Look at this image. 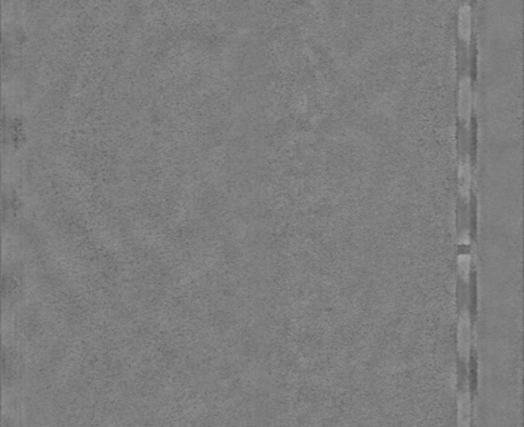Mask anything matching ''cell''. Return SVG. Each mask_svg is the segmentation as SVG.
Returning a JSON list of instances; mask_svg holds the SVG:
<instances>
[{
    "label": "cell",
    "instance_id": "8992f818",
    "mask_svg": "<svg viewBox=\"0 0 524 427\" xmlns=\"http://www.w3.org/2000/svg\"><path fill=\"white\" fill-rule=\"evenodd\" d=\"M458 267H459L462 279L468 280L469 273H471V256L469 254H459V257H458Z\"/></svg>",
    "mask_w": 524,
    "mask_h": 427
},
{
    "label": "cell",
    "instance_id": "52a82bcc",
    "mask_svg": "<svg viewBox=\"0 0 524 427\" xmlns=\"http://www.w3.org/2000/svg\"><path fill=\"white\" fill-rule=\"evenodd\" d=\"M460 243H464V245H468L469 243V236L467 232H464V234H462V236H460Z\"/></svg>",
    "mask_w": 524,
    "mask_h": 427
},
{
    "label": "cell",
    "instance_id": "6da1fadb",
    "mask_svg": "<svg viewBox=\"0 0 524 427\" xmlns=\"http://www.w3.org/2000/svg\"><path fill=\"white\" fill-rule=\"evenodd\" d=\"M458 351L460 360L467 362L472 354V323L468 311H462L458 323Z\"/></svg>",
    "mask_w": 524,
    "mask_h": 427
},
{
    "label": "cell",
    "instance_id": "3957f363",
    "mask_svg": "<svg viewBox=\"0 0 524 427\" xmlns=\"http://www.w3.org/2000/svg\"><path fill=\"white\" fill-rule=\"evenodd\" d=\"M458 421L460 427H471L472 402L471 394L467 391L460 392L458 398Z\"/></svg>",
    "mask_w": 524,
    "mask_h": 427
},
{
    "label": "cell",
    "instance_id": "277c9868",
    "mask_svg": "<svg viewBox=\"0 0 524 427\" xmlns=\"http://www.w3.org/2000/svg\"><path fill=\"white\" fill-rule=\"evenodd\" d=\"M472 11L468 4H463L459 10V31L463 39L468 42L471 38V27H472Z\"/></svg>",
    "mask_w": 524,
    "mask_h": 427
},
{
    "label": "cell",
    "instance_id": "7a4b0ae2",
    "mask_svg": "<svg viewBox=\"0 0 524 427\" xmlns=\"http://www.w3.org/2000/svg\"><path fill=\"white\" fill-rule=\"evenodd\" d=\"M471 105H472V87H471V78L464 77L460 80L459 85V112L460 117L464 120L469 119L471 116Z\"/></svg>",
    "mask_w": 524,
    "mask_h": 427
},
{
    "label": "cell",
    "instance_id": "5b68a950",
    "mask_svg": "<svg viewBox=\"0 0 524 427\" xmlns=\"http://www.w3.org/2000/svg\"><path fill=\"white\" fill-rule=\"evenodd\" d=\"M459 187L463 196L468 197L471 188V164L468 160L459 163Z\"/></svg>",
    "mask_w": 524,
    "mask_h": 427
}]
</instances>
